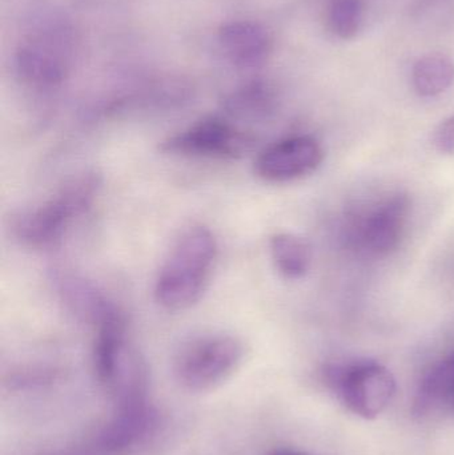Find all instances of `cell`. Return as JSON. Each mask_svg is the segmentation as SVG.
I'll return each mask as SVG.
<instances>
[{
	"mask_svg": "<svg viewBox=\"0 0 454 455\" xmlns=\"http://www.w3.org/2000/svg\"><path fill=\"white\" fill-rule=\"evenodd\" d=\"M218 253V241L207 227L192 226L183 230L155 281L157 304L170 312L197 304L210 285Z\"/></svg>",
	"mask_w": 454,
	"mask_h": 455,
	"instance_id": "obj_1",
	"label": "cell"
},
{
	"mask_svg": "<svg viewBox=\"0 0 454 455\" xmlns=\"http://www.w3.org/2000/svg\"><path fill=\"white\" fill-rule=\"evenodd\" d=\"M101 188L98 173L85 172L67 181L52 197L19 211L11 230L21 245L48 249L58 245L75 220L91 210Z\"/></svg>",
	"mask_w": 454,
	"mask_h": 455,
	"instance_id": "obj_2",
	"label": "cell"
},
{
	"mask_svg": "<svg viewBox=\"0 0 454 455\" xmlns=\"http://www.w3.org/2000/svg\"><path fill=\"white\" fill-rule=\"evenodd\" d=\"M244 355L242 339L231 334L196 337L176 355V379L189 392H208L226 382L240 368Z\"/></svg>",
	"mask_w": 454,
	"mask_h": 455,
	"instance_id": "obj_3",
	"label": "cell"
},
{
	"mask_svg": "<svg viewBox=\"0 0 454 455\" xmlns=\"http://www.w3.org/2000/svg\"><path fill=\"white\" fill-rule=\"evenodd\" d=\"M325 379L352 413L365 419L380 416L396 393V379L386 366L360 361L325 369Z\"/></svg>",
	"mask_w": 454,
	"mask_h": 455,
	"instance_id": "obj_4",
	"label": "cell"
},
{
	"mask_svg": "<svg viewBox=\"0 0 454 455\" xmlns=\"http://www.w3.org/2000/svg\"><path fill=\"white\" fill-rule=\"evenodd\" d=\"M255 138L220 117H208L163 141L160 149L173 156L235 160L245 156Z\"/></svg>",
	"mask_w": 454,
	"mask_h": 455,
	"instance_id": "obj_5",
	"label": "cell"
},
{
	"mask_svg": "<svg viewBox=\"0 0 454 455\" xmlns=\"http://www.w3.org/2000/svg\"><path fill=\"white\" fill-rule=\"evenodd\" d=\"M323 160L324 149L316 139L292 136L261 151L255 160V172L267 183H291L316 172Z\"/></svg>",
	"mask_w": 454,
	"mask_h": 455,
	"instance_id": "obj_6",
	"label": "cell"
},
{
	"mask_svg": "<svg viewBox=\"0 0 454 455\" xmlns=\"http://www.w3.org/2000/svg\"><path fill=\"white\" fill-rule=\"evenodd\" d=\"M147 398L116 403L114 417L96 438L99 453L128 454L154 437L159 427V416Z\"/></svg>",
	"mask_w": 454,
	"mask_h": 455,
	"instance_id": "obj_7",
	"label": "cell"
},
{
	"mask_svg": "<svg viewBox=\"0 0 454 455\" xmlns=\"http://www.w3.org/2000/svg\"><path fill=\"white\" fill-rule=\"evenodd\" d=\"M410 200L396 194L378 205L359 228L362 248L373 256L384 257L399 248L407 229Z\"/></svg>",
	"mask_w": 454,
	"mask_h": 455,
	"instance_id": "obj_8",
	"label": "cell"
},
{
	"mask_svg": "<svg viewBox=\"0 0 454 455\" xmlns=\"http://www.w3.org/2000/svg\"><path fill=\"white\" fill-rule=\"evenodd\" d=\"M56 281L64 304L95 328L125 317L120 307L90 281L74 275H58Z\"/></svg>",
	"mask_w": 454,
	"mask_h": 455,
	"instance_id": "obj_9",
	"label": "cell"
},
{
	"mask_svg": "<svg viewBox=\"0 0 454 455\" xmlns=\"http://www.w3.org/2000/svg\"><path fill=\"white\" fill-rule=\"evenodd\" d=\"M447 406L454 408V352L426 371L413 400L412 411L416 417H426Z\"/></svg>",
	"mask_w": 454,
	"mask_h": 455,
	"instance_id": "obj_10",
	"label": "cell"
},
{
	"mask_svg": "<svg viewBox=\"0 0 454 455\" xmlns=\"http://www.w3.org/2000/svg\"><path fill=\"white\" fill-rule=\"evenodd\" d=\"M220 40L231 60L245 67L263 63L271 50V40L266 29L244 21L224 27Z\"/></svg>",
	"mask_w": 454,
	"mask_h": 455,
	"instance_id": "obj_11",
	"label": "cell"
},
{
	"mask_svg": "<svg viewBox=\"0 0 454 455\" xmlns=\"http://www.w3.org/2000/svg\"><path fill=\"white\" fill-rule=\"evenodd\" d=\"M272 261L283 277L300 280L312 267V246L306 238L293 233L280 232L269 240Z\"/></svg>",
	"mask_w": 454,
	"mask_h": 455,
	"instance_id": "obj_12",
	"label": "cell"
},
{
	"mask_svg": "<svg viewBox=\"0 0 454 455\" xmlns=\"http://www.w3.org/2000/svg\"><path fill=\"white\" fill-rule=\"evenodd\" d=\"M413 87L423 98H434L450 90L454 82V63L442 53H431L416 61Z\"/></svg>",
	"mask_w": 454,
	"mask_h": 455,
	"instance_id": "obj_13",
	"label": "cell"
},
{
	"mask_svg": "<svg viewBox=\"0 0 454 455\" xmlns=\"http://www.w3.org/2000/svg\"><path fill=\"white\" fill-rule=\"evenodd\" d=\"M44 45H32L21 50L19 69L21 75L35 84H56L66 74V63L53 55Z\"/></svg>",
	"mask_w": 454,
	"mask_h": 455,
	"instance_id": "obj_14",
	"label": "cell"
},
{
	"mask_svg": "<svg viewBox=\"0 0 454 455\" xmlns=\"http://www.w3.org/2000/svg\"><path fill=\"white\" fill-rule=\"evenodd\" d=\"M364 7L362 0H335L331 5L330 26L340 39H354L362 26Z\"/></svg>",
	"mask_w": 454,
	"mask_h": 455,
	"instance_id": "obj_15",
	"label": "cell"
},
{
	"mask_svg": "<svg viewBox=\"0 0 454 455\" xmlns=\"http://www.w3.org/2000/svg\"><path fill=\"white\" fill-rule=\"evenodd\" d=\"M268 93L264 92L263 88L252 87L237 95L232 96L228 100L229 114L239 117H256L268 109Z\"/></svg>",
	"mask_w": 454,
	"mask_h": 455,
	"instance_id": "obj_16",
	"label": "cell"
},
{
	"mask_svg": "<svg viewBox=\"0 0 454 455\" xmlns=\"http://www.w3.org/2000/svg\"><path fill=\"white\" fill-rule=\"evenodd\" d=\"M434 144L442 154L454 155V115L434 131Z\"/></svg>",
	"mask_w": 454,
	"mask_h": 455,
	"instance_id": "obj_17",
	"label": "cell"
},
{
	"mask_svg": "<svg viewBox=\"0 0 454 455\" xmlns=\"http://www.w3.org/2000/svg\"><path fill=\"white\" fill-rule=\"evenodd\" d=\"M268 455H317L314 453H308V451H295V449L280 448L275 449Z\"/></svg>",
	"mask_w": 454,
	"mask_h": 455,
	"instance_id": "obj_18",
	"label": "cell"
}]
</instances>
